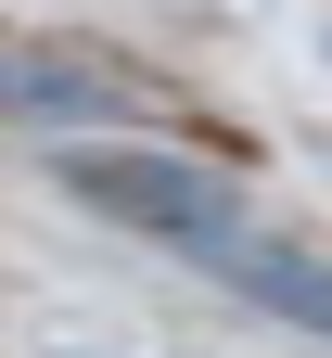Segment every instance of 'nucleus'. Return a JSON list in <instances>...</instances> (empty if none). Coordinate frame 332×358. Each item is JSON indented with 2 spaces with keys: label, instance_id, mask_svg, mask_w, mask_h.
<instances>
[{
  "label": "nucleus",
  "instance_id": "nucleus-1",
  "mask_svg": "<svg viewBox=\"0 0 332 358\" xmlns=\"http://www.w3.org/2000/svg\"><path fill=\"white\" fill-rule=\"evenodd\" d=\"M64 192H77V205H103V217H128L140 243H166V256L217 268V282H230V294H256L268 320H294V333L332 345V256H307L294 231H268V217L230 192V179H205L192 154L77 141V154H64Z\"/></svg>",
  "mask_w": 332,
  "mask_h": 358
},
{
  "label": "nucleus",
  "instance_id": "nucleus-2",
  "mask_svg": "<svg viewBox=\"0 0 332 358\" xmlns=\"http://www.w3.org/2000/svg\"><path fill=\"white\" fill-rule=\"evenodd\" d=\"M0 115H26V128H166V115H192L154 64H128V52H89V38H13L0 26Z\"/></svg>",
  "mask_w": 332,
  "mask_h": 358
}]
</instances>
